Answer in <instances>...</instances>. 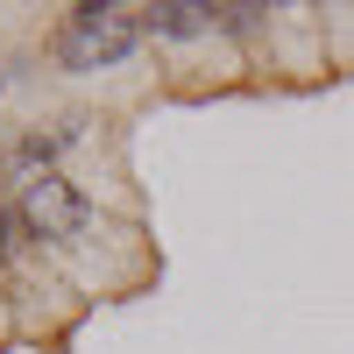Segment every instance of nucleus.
Instances as JSON below:
<instances>
[{
	"mask_svg": "<svg viewBox=\"0 0 354 354\" xmlns=\"http://www.w3.org/2000/svg\"><path fill=\"white\" fill-rule=\"evenodd\" d=\"M142 36V8H113V0H85L71 8L64 36H57V57L71 71H93V64H121Z\"/></svg>",
	"mask_w": 354,
	"mask_h": 354,
	"instance_id": "nucleus-1",
	"label": "nucleus"
},
{
	"mask_svg": "<svg viewBox=\"0 0 354 354\" xmlns=\"http://www.w3.org/2000/svg\"><path fill=\"white\" fill-rule=\"evenodd\" d=\"M85 220H93V205H85V192L71 185V177H28L21 185V227L36 234V241H71V234H85Z\"/></svg>",
	"mask_w": 354,
	"mask_h": 354,
	"instance_id": "nucleus-2",
	"label": "nucleus"
},
{
	"mask_svg": "<svg viewBox=\"0 0 354 354\" xmlns=\"http://www.w3.org/2000/svg\"><path fill=\"white\" fill-rule=\"evenodd\" d=\"M142 28L149 36H198V28H213V8H198V0H156V8H142Z\"/></svg>",
	"mask_w": 354,
	"mask_h": 354,
	"instance_id": "nucleus-3",
	"label": "nucleus"
},
{
	"mask_svg": "<svg viewBox=\"0 0 354 354\" xmlns=\"http://www.w3.org/2000/svg\"><path fill=\"white\" fill-rule=\"evenodd\" d=\"M64 142H71V128H57V135H28L21 149H15V163H28V170H36V163H50L57 149H64Z\"/></svg>",
	"mask_w": 354,
	"mask_h": 354,
	"instance_id": "nucleus-4",
	"label": "nucleus"
}]
</instances>
